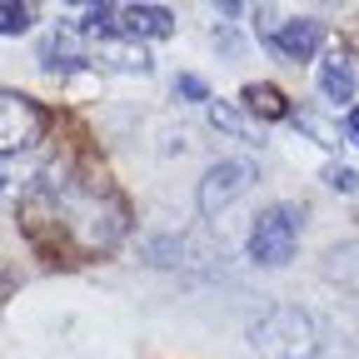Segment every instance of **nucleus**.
I'll use <instances>...</instances> for the list:
<instances>
[{
  "label": "nucleus",
  "mask_w": 359,
  "mask_h": 359,
  "mask_svg": "<svg viewBox=\"0 0 359 359\" xmlns=\"http://www.w3.org/2000/svg\"><path fill=\"white\" fill-rule=\"evenodd\" d=\"M250 349L259 359H314L325 349V330L299 304H269L250 320Z\"/></svg>",
  "instance_id": "obj_2"
},
{
  "label": "nucleus",
  "mask_w": 359,
  "mask_h": 359,
  "mask_svg": "<svg viewBox=\"0 0 359 359\" xmlns=\"http://www.w3.org/2000/svg\"><path fill=\"white\" fill-rule=\"evenodd\" d=\"M175 95H185V100H195V105H210V85H205L200 75H180V80H175Z\"/></svg>",
  "instance_id": "obj_17"
},
{
  "label": "nucleus",
  "mask_w": 359,
  "mask_h": 359,
  "mask_svg": "<svg viewBox=\"0 0 359 359\" xmlns=\"http://www.w3.org/2000/svg\"><path fill=\"white\" fill-rule=\"evenodd\" d=\"M30 6H11V0H0V35H20V30H30Z\"/></svg>",
  "instance_id": "obj_16"
},
{
  "label": "nucleus",
  "mask_w": 359,
  "mask_h": 359,
  "mask_svg": "<svg viewBox=\"0 0 359 359\" xmlns=\"http://www.w3.org/2000/svg\"><path fill=\"white\" fill-rule=\"evenodd\" d=\"M40 70L55 75V80H70L80 70H90V35L80 25H55L40 35V50H35Z\"/></svg>",
  "instance_id": "obj_7"
},
{
  "label": "nucleus",
  "mask_w": 359,
  "mask_h": 359,
  "mask_svg": "<svg viewBox=\"0 0 359 359\" xmlns=\"http://www.w3.org/2000/svg\"><path fill=\"white\" fill-rule=\"evenodd\" d=\"M20 155H11V160H0V200H25V190L35 185V180H40V170L45 165H15Z\"/></svg>",
  "instance_id": "obj_13"
},
{
  "label": "nucleus",
  "mask_w": 359,
  "mask_h": 359,
  "mask_svg": "<svg viewBox=\"0 0 359 359\" xmlns=\"http://www.w3.org/2000/svg\"><path fill=\"white\" fill-rule=\"evenodd\" d=\"M299 235H304V205L294 200H275L264 205L255 219H250V235H245V259L259 264V269H285L299 250Z\"/></svg>",
  "instance_id": "obj_3"
},
{
  "label": "nucleus",
  "mask_w": 359,
  "mask_h": 359,
  "mask_svg": "<svg viewBox=\"0 0 359 359\" xmlns=\"http://www.w3.org/2000/svg\"><path fill=\"white\" fill-rule=\"evenodd\" d=\"M344 140H349V145H359V105L344 115Z\"/></svg>",
  "instance_id": "obj_18"
},
{
  "label": "nucleus",
  "mask_w": 359,
  "mask_h": 359,
  "mask_svg": "<svg viewBox=\"0 0 359 359\" xmlns=\"http://www.w3.org/2000/svg\"><path fill=\"white\" fill-rule=\"evenodd\" d=\"M20 230L25 240L55 264H85L110 255L125 230L130 210L110 190L105 175H90L80 165H45L40 180L20 200Z\"/></svg>",
  "instance_id": "obj_1"
},
{
  "label": "nucleus",
  "mask_w": 359,
  "mask_h": 359,
  "mask_svg": "<svg viewBox=\"0 0 359 359\" xmlns=\"http://www.w3.org/2000/svg\"><path fill=\"white\" fill-rule=\"evenodd\" d=\"M325 185H330V190H339V195H359V175H354V165L330 160V165H325Z\"/></svg>",
  "instance_id": "obj_15"
},
{
  "label": "nucleus",
  "mask_w": 359,
  "mask_h": 359,
  "mask_svg": "<svg viewBox=\"0 0 359 359\" xmlns=\"http://www.w3.org/2000/svg\"><path fill=\"white\" fill-rule=\"evenodd\" d=\"M320 269H325V280H330V285L359 294V240H339V245H330L325 259H320Z\"/></svg>",
  "instance_id": "obj_11"
},
{
  "label": "nucleus",
  "mask_w": 359,
  "mask_h": 359,
  "mask_svg": "<svg viewBox=\"0 0 359 359\" xmlns=\"http://www.w3.org/2000/svg\"><path fill=\"white\" fill-rule=\"evenodd\" d=\"M40 135H45V110L20 90H0V160L25 155Z\"/></svg>",
  "instance_id": "obj_6"
},
{
  "label": "nucleus",
  "mask_w": 359,
  "mask_h": 359,
  "mask_svg": "<svg viewBox=\"0 0 359 359\" xmlns=\"http://www.w3.org/2000/svg\"><path fill=\"white\" fill-rule=\"evenodd\" d=\"M90 65L95 70H115V75H150L155 60L140 40L130 35H95L90 40Z\"/></svg>",
  "instance_id": "obj_9"
},
{
  "label": "nucleus",
  "mask_w": 359,
  "mask_h": 359,
  "mask_svg": "<svg viewBox=\"0 0 359 359\" xmlns=\"http://www.w3.org/2000/svg\"><path fill=\"white\" fill-rule=\"evenodd\" d=\"M175 30V11L170 6H120L115 11V35H130V40H165Z\"/></svg>",
  "instance_id": "obj_10"
},
{
  "label": "nucleus",
  "mask_w": 359,
  "mask_h": 359,
  "mask_svg": "<svg viewBox=\"0 0 359 359\" xmlns=\"http://www.w3.org/2000/svg\"><path fill=\"white\" fill-rule=\"evenodd\" d=\"M245 110H250L255 120H294L290 100L280 95L275 85H245Z\"/></svg>",
  "instance_id": "obj_12"
},
{
  "label": "nucleus",
  "mask_w": 359,
  "mask_h": 359,
  "mask_svg": "<svg viewBox=\"0 0 359 359\" xmlns=\"http://www.w3.org/2000/svg\"><path fill=\"white\" fill-rule=\"evenodd\" d=\"M259 40H264V50H275L280 60H314V55H325V25L314 20V15H285L275 20L269 11H259Z\"/></svg>",
  "instance_id": "obj_4"
},
{
  "label": "nucleus",
  "mask_w": 359,
  "mask_h": 359,
  "mask_svg": "<svg viewBox=\"0 0 359 359\" xmlns=\"http://www.w3.org/2000/svg\"><path fill=\"white\" fill-rule=\"evenodd\" d=\"M314 85L320 95L334 105V110H354V90H359V75H354V60L339 50V45H325V55L314 60Z\"/></svg>",
  "instance_id": "obj_8"
},
{
  "label": "nucleus",
  "mask_w": 359,
  "mask_h": 359,
  "mask_svg": "<svg viewBox=\"0 0 359 359\" xmlns=\"http://www.w3.org/2000/svg\"><path fill=\"white\" fill-rule=\"evenodd\" d=\"M210 125L224 130L230 140H245V120H240V110H235V105H224V100H210Z\"/></svg>",
  "instance_id": "obj_14"
},
{
  "label": "nucleus",
  "mask_w": 359,
  "mask_h": 359,
  "mask_svg": "<svg viewBox=\"0 0 359 359\" xmlns=\"http://www.w3.org/2000/svg\"><path fill=\"white\" fill-rule=\"evenodd\" d=\"M255 180H259V165H255L250 155H224V160H215V165L205 170V180H200V190H195L200 215L230 210V205L255 185Z\"/></svg>",
  "instance_id": "obj_5"
}]
</instances>
